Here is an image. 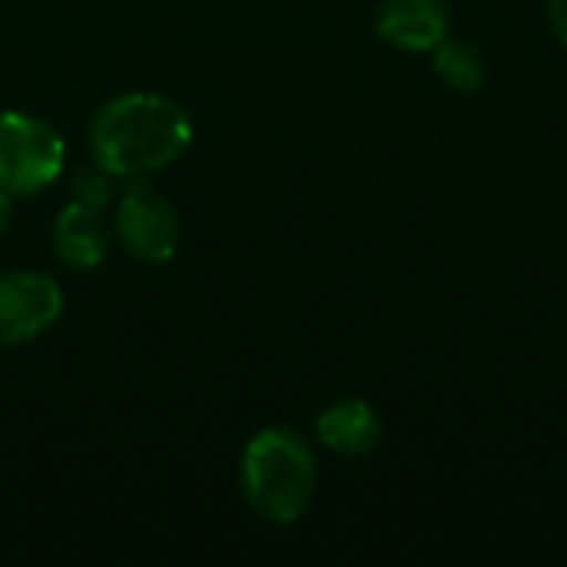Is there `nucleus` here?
Instances as JSON below:
<instances>
[{"mask_svg":"<svg viewBox=\"0 0 567 567\" xmlns=\"http://www.w3.org/2000/svg\"><path fill=\"white\" fill-rule=\"evenodd\" d=\"M116 196H120V176H113L100 163H86V166L73 169V176H70V199L73 203L106 209Z\"/></svg>","mask_w":567,"mask_h":567,"instance_id":"9d476101","label":"nucleus"},{"mask_svg":"<svg viewBox=\"0 0 567 567\" xmlns=\"http://www.w3.org/2000/svg\"><path fill=\"white\" fill-rule=\"evenodd\" d=\"M545 10H548V23H551L555 37L567 47V0H548Z\"/></svg>","mask_w":567,"mask_h":567,"instance_id":"9b49d317","label":"nucleus"},{"mask_svg":"<svg viewBox=\"0 0 567 567\" xmlns=\"http://www.w3.org/2000/svg\"><path fill=\"white\" fill-rule=\"evenodd\" d=\"M66 143L40 116L3 110L0 113V189L17 196H37L63 173Z\"/></svg>","mask_w":567,"mask_h":567,"instance_id":"7ed1b4c3","label":"nucleus"},{"mask_svg":"<svg viewBox=\"0 0 567 567\" xmlns=\"http://www.w3.org/2000/svg\"><path fill=\"white\" fill-rule=\"evenodd\" d=\"M53 252L63 266L76 272L96 269L110 252V229L103 209L70 199L53 223Z\"/></svg>","mask_w":567,"mask_h":567,"instance_id":"6e6552de","label":"nucleus"},{"mask_svg":"<svg viewBox=\"0 0 567 567\" xmlns=\"http://www.w3.org/2000/svg\"><path fill=\"white\" fill-rule=\"evenodd\" d=\"M90 156L120 179H143L173 166L193 143L186 106L163 93H123L106 100L86 130Z\"/></svg>","mask_w":567,"mask_h":567,"instance_id":"f257e3e1","label":"nucleus"},{"mask_svg":"<svg viewBox=\"0 0 567 567\" xmlns=\"http://www.w3.org/2000/svg\"><path fill=\"white\" fill-rule=\"evenodd\" d=\"M432 70L452 93H475L485 86V76H488L485 56L478 53V47L452 33L432 50Z\"/></svg>","mask_w":567,"mask_h":567,"instance_id":"1a4fd4ad","label":"nucleus"},{"mask_svg":"<svg viewBox=\"0 0 567 567\" xmlns=\"http://www.w3.org/2000/svg\"><path fill=\"white\" fill-rule=\"evenodd\" d=\"M116 236L123 249L143 262H169L179 249L183 226L166 196L150 183L133 179L116 196Z\"/></svg>","mask_w":567,"mask_h":567,"instance_id":"20e7f679","label":"nucleus"},{"mask_svg":"<svg viewBox=\"0 0 567 567\" xmlns=\"http://www.w3.org/2000/svg\"><path fill=\"white\" fill-rule=\"evenodd\" d=\"M316 439L342 458L372 455L382 442V419L365 399H339L316 419Z\"/></svg>","mask_w":567,"mask_h":567,"instance_id":"0eeeda50","label":"nucleus"},{"mask_svg":"<svg viewBox=\"0 0 567 567\" xmlns=\"http://www.w3.org/2000/svg\"><path fill=\"white\" fill-rule=\"evenodd\" d=\"M63 316V289L40 269H13L0 276V346L40 339Z\"/></svg>","mask_w":567,"mask_h":567,"instance_id":"39448f33","label":"nucleus"},{"mask_svg":"<svg viewBox=\"0 0 567 567\" xmlns=\"http://www.w3.org/2000/svg\"><path fill=\"white\" fill-rule=\"evenodd\" d=\"M239 488L256 518L296 525L319 488V462L309 439L289 425L256 432L243 449Z\"/></svg>","mask_w":567,"mask_h":567,"instance_id":"f03ea898","label":"nucleus"},{"mask_svg":"<svg viewBox=\"0 0 567 567\" xmlns=\"http://www.w3.org/2000/svg\"><path fill=\"white\" fill-rule=\"evenodd\" d=\"M452 30L445 0H382L375 10V33L405 53H432Z\"/></svg>","mask_w":567,"mask_h":567,"instance_id":"423d86ee","label":"nucleus"},{"mask_svg":"<svg viewBox=\"0 0 567 567\" xmlns=\"http://www.w3.org/2000/svg\"><path fill=\"white\" fill-rule=\"evenodd\" d=\"M10 219H13V196L0 189V236L7 233V226H10Z\"/></svg>","mask_w":567,"mask_h":567,"instance_id":"f8f14e48","label":"nucleus"}]
</instances>
